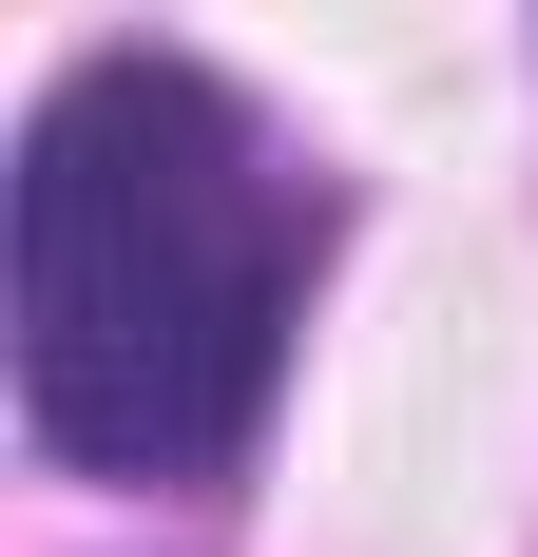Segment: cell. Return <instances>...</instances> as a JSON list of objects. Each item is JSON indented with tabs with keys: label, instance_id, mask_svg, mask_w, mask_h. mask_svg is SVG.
Segmentation results:
<instances>
[{
	"label": "cell",
	"instance_id": "cell-1",
	"mask_svg": "<svg viewBox=\"0 0 538 557\" xmlns=\"http://www.w3.org/2000/svg\"><path fill=\"white\" fill-rule=\"evenodd\" d=\"M327 193L193 58H97L20 135V423L97 481H231Z\"/></svg>",
	"mask_w": 538,
	"mask_h": 557
}]
</instances>
